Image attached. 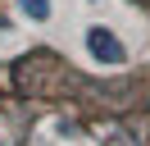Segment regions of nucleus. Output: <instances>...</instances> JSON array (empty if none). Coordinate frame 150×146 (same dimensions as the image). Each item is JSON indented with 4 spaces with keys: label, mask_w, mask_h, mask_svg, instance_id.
<instances>
[{
    "label": "nucleus",
    "mask_w": 150,
    "mask_h": 146,
    "mask_svg": "<svg viewBox=\"0 0 150 146\" xmlns=\"http://www.w3.org/2000/svg\"><path fill=\"white\" fill-rule=\"evenodd\" d=\"M86 50H91V59H100V64H123V59H127V46H123L105 23L86 27Z\"/></svg>",
    "instance_id": "obj_1"
},
{
    "label": "nucleus",
    "mask_w": 150,
    "mask_h": 146,
    "mask_svg": "<svg viewBox=\"0 0 150 146\" xmlns=\"http://www.w3.org/2000/svg\"><path fill=\"white\" fill-rule=\"evenodd\" d=\"M18 5H23V14L37 18V23H46V18H50V0H18Z\"/></svg>",
    "instance_id": "obj_2"
},
{
    "label": "nucleus",
    "mask_w": 150,
    "mask_h": 146,
    "mask_svg": "<svg viewBox=\"0 0 150 146\" xmlns=\"http://www.w3.org/2000/svg\"><path fill=\"white\" fill-rule=\"evenodd\" d=\"M0 146H5V137H0Z\"/></svg>",
    "instance_id": "obj_3"
}]
</instances>
